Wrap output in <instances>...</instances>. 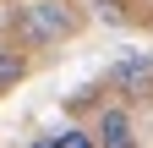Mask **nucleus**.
Segmentation results:
<instances>
[{
	"instance_id": "obj_1",
	"label": "nucleus",
	"mask_w": 153,
	"mask_h": 148,
	"mask_svg": "<svg viewBox=\"0 0 153 148\" xmlns=\"http://www.w3.org/2000/svg\"><path fill=\"white\" fill-rule=\"evenodd\" d=\"M76 28H82V16L66 0H16L11 6V39L27 49L66 44V39H76Z\"/></svg>"
},
{
	"instance_id": "obj_2",
	"label": "nucleus",
	"mask_w": 153,
	"mask_h": 148,
	"mask_svg": "<svg viewBox=\"0 0 153 148\" xmlns=\"http://www.w3.org/2000/svg\"><path fill=\"white\" fill-rule=\"evenodd\" d=\"M109 88L126 93V99L153 93V55H120V61L109 66Z\"/></svg>"
},
{
	"instance_id": "obj_3",
	"label": "nucleus",
	"mask_w": 153,
	"mask_h": 148,
	"mask_svg": "<svg viewBox=\"0 0 153 148\" xmlns=\"http://www.w3.org/2000/svg\"><path fill=\"white\" fill-rule=\"evenodd\" d=\"M93 137H99V148H137V132H131V115H126V110H104Z\"/></svg>"
},
{
	"instance_id": "obj_4",
	"label": "nucleus",
	"mask_w": 153,
	"mask_h": 148,
	"mask_svg": "<svg viewBox=\"0 0 153 148\" xmlns=\"http://www.w3.org/2000/svg\"><path fill=\"white\" fill-rule=\"evenodd\" d=\"M33 148H99V137H93V132H82V126H60V132L33 137Z\"/></svg>"
},
{
	"instance_id": "obj_5",
	"label": "nucleus",
	"mask_w": 153,
	"mask_h": 148,
	"mask_svg": "<svg viewBox=\"0 0 153 148\" xmlns=\"http://www.w3.org/2000/svg\"><path fill=\"white\" fill-rule=\"evenodd\" d=\"M22 77H27V55L22 49H0V93H11Z\"/></svg>"
}]
</instances>
